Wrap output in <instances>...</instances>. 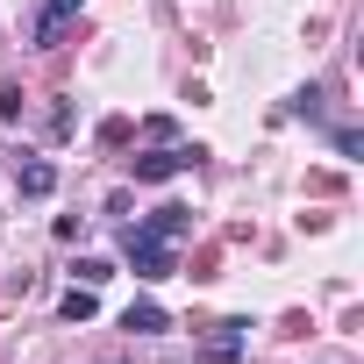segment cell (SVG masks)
<instances>
[{
    "label": "cell",
    "instance_id": "cell-1",
    "mask_svg": "<svg viewBox=\"0 0 364 364\" xmlns=\"http://www.w3.org/2000/svg\"><path fill=\"white\" fill-rule=\"evenodd\" d=\"M122 257L136 264V279H171V243L164 236H150V229H122Z\"/></svg>",
    "mask_w": 364,
    "mask_h": 364
},
{
    "label": "cell",
    "instance_id": "cell-2",
    "mask_svg": "<svg viewBox=\"0 0 364 364\" xmlns=\"http://www.w3.org/2000/svg\"><path fill=\"white\" fill-rule=\"evenodd\" d=\"M72 15H79V0H43L36 22H29V43H36V50H50V43H58V29H65Z\"/></svg>",
    "mask_w": 364,
    "mask_h": 364
},
{
    "label": "cell",
    "instance_id": "cell-3",
    "mask_svg": "<svg viewBox=\"0 0 364 364\" xmlns=\"http://www.w3.org/2000/svg\"><path fill=\"white\" fill-rule=\"evenodd\" d=\"M15 186H22V200H50V193H58V164H50V157H29V164L15 171Z\"/></svg>",
    "mask_w": 364,
    "mask_h": 364
},
{
    "label": "cell",
    "instance_id": "cell-4",
    "mask_svg": "<svg viewBox=\"0 0 364 364\" xmlns=\"http://www.w3.org/2000/svg\"><path fill=\"white\" fill-rule=\"evenodd\" d=\"M186 164H193V150H150V157H136V178L157 186V178H178Z\"/></svg>",
    "mask_w": 364,
    "mask_h": 364
},
{
    "label": "cell",
    "instance_id": "cell-5",
    "mask_svg": "<svg viewBox=\"0 0 364 364\" xmlns=\"http://www.w3.org/2000/svg\"><path fill=\"white\" fill-rule=\"evenodd\" d=\"M122 328H136V336H164V328H171V314H164L157 300H129V314H122Z\"/></svg>",
    "mask_w": 364,
    "mask_h": 364
},
{
    "label": "cell",
    "instance_id": "cell-6",
    "mask_svg": "<svg viewBox=\"0 0 364 364\" xmlns=\"http://www.w3.org/2000/svg\"><path fill=\"white\" fill-rule=\"evenodd\" d=\"M200 357H208V364H236V357H243V321H222V336H208Z\"/></svg>",
    "mask_w": 364,
    "mask_h": 364
},
{
    "label": "cell",
    "instance_id": "cell-7",
    "mask_svg": "<svg viewBox=\"0 0 364 364\" xmlns=\"http://www.w3.org/2000/svg\"><path fill=\"white\" fill-rule=\"evenodd\" d=\"M136 229H150V236H164V243H178V236L193 229V215H186V208H157V215H150V222H136Z\"/></svg>",
    "mask_w": 364,
    "mask_h": 364
},
{
    "label": "cell",
    "instance_id": "cell-8",
    "mask_svg": "<svg viewBox=\"0 0 364 364\" xmlns=\"http://www.w3.org/2000/svg\"><path fill=\"white\" fill-rule=\"evenodd\" d=\"M58 314H65V321H93V314H100V300H93V286H72V293L58 300Z\"/></svg>",
    "mask_w": 364,
    "mask_h": 364
},
{
    "label": "cell",
    "instance_id": "cell-9",
    "mask_svg": "<svg viewBox=\"0 0 364 364\" xmlns=\"http://www.w3.org/2000/svg\"><path fill=\"white\" fill-rule=\"evenodd\" d=\"M100 279H114V264L107 257H79V286H100Z\"/></svg>",
    "mask_w": 364,
    "mask_h": 364
},
{
    "label": "cell",
    "instance_id": "cell-10",
    "mask_svg": "<svg viewBox=\"0 0 364 364\" xmlns=\"http://www.w3.org/2000/svg\"><path fill=\"white\" fill-rule=\"evenodd\" d=\"M293 114H307V122H314V114H321V86H300V93H293Z\"/></svg>",
    "mask_w": 364,
    "mask_h": 364
}]
</instances>
